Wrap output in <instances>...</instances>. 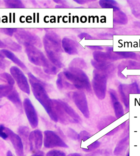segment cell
I'll use <instances>...</instances> for the list:
<instances>
[{
  "label": "cell",
  "instance_id": "obj_1",
  "mask_svg": "<svg viewBox=\"0 0 140 156\" xmlns=\"http://www.w3.org/2000/svg\"><path fill=\"white\" fill-rule=\"evenodd\" d=\"M43 43L45 51L51 62L58 68L63 67V51L60 37L52 31L47 32L44 37Z\"/></svg>",
  "mask_w": 140,
  "mask_h": 156
},
{
  "label": "cell",
  "instance_id": "obj_2",
  "mask_svg": "<svg viewBox=\"0 0 140 156\" xmlns=\"http://www.w3.org/2000/svg\"><path fill=\"white\" fill-rule=\"evenodd\" d=\"M28 75L34 96L43 106L51 119L57 122L58 121L53 111V100L50 98L44 83L31 73H28Z\"/></svg>",
  "mask_w": 140,
  "mask_h": 156
},
{
  "label": "cell",
  "instance_id": "obj_3",
  "mask_svg": "<svg viewBox=\"0 0 140 156\" xmlns=\"http://www.w3.org/2000/svg\"><path fill=\"white\" fill-rule=\"evenodd\" d=\"M25 52L29 61L36 66H42L45 73L48 75H56L59 71V68L52 64L46 57L43 53L36 47L31 44L24 45Z\"/></svg>",
  "mask_w": 140,
  "mask_h": 156
},
{
  "label": "cell",
  "instance_id": "obj_4",
  "mask_svg": "<svg viewBox=\"0 0 140 156\" xmlns=\"http://www.w3.org/2000/svg\"><path fill=\"white\" fill-rule=\"evenodd\" d=\"M63 73L67 80L70 82L76 89L91 92L89 80L81 69L69 67L67 69L64 70Z\"/></svg>",
  "mask_w": 140,
  "mask_h": 156
},
{
  "label": "cell",
  "instance_id": "obj_5",
  "mask_svg": "<svg viewBox=\"0 0 140 156\" xmlns=\"http://www.w3.org/2000/svg\"><path fill=\"white\" fill-rule=\"evenodd\" d=\"M93 74L92 84L95 94L100 100H103L105 97L106 92V75L104 72L96 69L93 71Z\"/></svg>",
  "mask_w": 140,
  "mask_h": 156
},
{
  "label": "cell",
  "instance_id": "obj_6",
  "mask_svg": "<svg viewBox=\"0 0 140 156\" xmlns=\"http://www.w3.org/2000/svg\"><path fill=\"white\" fill-rule=\"evenodd\" d=\"M14 37L18 43L24 46L28 44L39 48L42 46L41 41L38 36L23 29L17 30L14 34Z\"/></svg>",
  "mask_w": 140,
  "mask_h": 156
},
{
  "label": "cell",
  "instance_id": "obj_7",
  "mask_svg": "<svg viewBox=\"0 0 140 156\" xmlns=\"http://www.w3.org/2000/svg\"><path fill=\"white\" fill-rule=\"evenodd\" d=\"M44 146L47 148L55 147H68V145L55 133L47 130L44 132Z\"/></svg>",
  "mask_w": 140,
  "mask_h": 156
},
{
  "label": "cell",
  "instance_id": "obj_8",
  "mask_svg": "<svg viewBox=\"0 0 140 156\" xmlns=\"http://www.w3.org/2000/svg\"><path fill=\"white\" fill-rule=\"evenodd\" d=\"M10 72L21 90L28 95H30V86L27 78L22 71L17 66H13L10 69Z\"/></svg>",
  "mask_w": 140,
  "mask_h": 156
},
{
  "label": "cell",
  "instance_id": "obj_9",
  "mask_svg": "<svg viewBox=\"0 0 140 156\" xmlns=\"http://www.w3.org/2000/svg\"><path fill=\"white\" fill-rule=\"evenodd\" d=\"M71 93L72 98L77 107L85 118H89L90 112L85 93L81 91H74Z\"/></svg>",
  "mask_w": 140,
  "mask_h": 156
},
{
  "label": "cell",
  "instance_id": "obj_10",
  "mask_svg": "<svg viewBox=\"0 0 140 156\" xmlns=\"http://www.w3.org/2000/svg\"><path fill=\"white\" fill-rule=\"evenodd\" d=\"M23 106L30 125L32 129H35L38 125V118L35 107L30 99L25 98L24 100Z\"/></svg>",
  "mask_w": 140,
  "mask_h": 156
},
{
  "label": "cell",
  "instance_id": "obj_11",
  "mask_svg": "<svg viewBox=\"0 0 140 156\" xmlns=\"http://www.w3.org/2000/svg\"><path fill=\"white\" fill-rule=\"evenodd\" d=\"M4 131L8 135V137L13 145L17 156H23L24 146L21 138L9 128H5Z\"/></svg>",
  "mask_w": 140,
  "mask_h": 156
},
{
  "label": "cell",
  "instance_id": "obj_12",
  "mask_svg": "<svg viewBox=\"0 0 140 156\" xmlns=\"http://www.w3.org/2000/svg\"><path fill=\"white\" fill-rule=\"evenodd\" d=\"M43 136L41 131L35 130L30 133L28 137L30 151L36 152L41 148L43 144Z\"/></svg>",
  "mask_w": 140,
  "mask_h": 156
},
{
  "label": "cell",
  "instance_id": "obj_13",
  "mask_svg": "<svg viewBox=\"0 0 140 156\" xmlns=\"http://www.w3.org/2000/svg\"><path fill=\"white\" fill-rule=\"evenodd\" d=\"M62 47L64 51L69 55H74L78 54V44L71 39L65 37L62 41Z\"/></svg>",
  "mask_w": 140,
  "mask_h": 156
},
{
  "label": "cell",
  "instance_id": "obj_14",
  "mask_svg": "<svg viewBox=\"0 0 140 156\" xmlns=\"http://www.w3.org/2000/svg\"><path fill=\"white\" fill-rule=\"evenodd\" d=\"M59 100L66 114L70 119L71 123H79L81 119L76 112L67 103Z\"/></svg>",
  "mask_w": 140,
  "mask_h": 156
},
{
  "label": "cell",
  "instance_id": "obj_15",
  "mask_svg": "<svg viewBox=\"0 0 140 156\" xmlns=\"http://www.w3.org/2000/svg\"><path fill=\"white\" fill-rule=\"evenodd\" d=\"M0 55L5 58H7L9 59L24 71H26L28 70L25 64L19 58L17 57L14 53L9 50L6 49H2L0 50Z\"/></svg>",
  "mask_w": 140,
  "mask_h": 156
},
{
  "label": "cell",
  "instance_id": "obj_16",
  "mask_svg": "<svg viewBox=\"0 0 140 156\" xmlns=\"http://www.w3.org/2000/svg\"><path fill=\"white\" fill-rule=\"evenodd\" d=\"M56 84L59 90L63 89H74L75 88L71 83L68 82L63 73H60L58 75Z\"/></svg>",
  "mask_w": 140,
  "mask_h": 156
},
{
  "label": "cell",
  "instance_id": "obj_17",
  "mask_svg": "<svg viewBox=\"0 0 140 156\" xmlns=\"http://www.w3.org/2000/svg\"><path fill=\"white\" fill-rule=\"evenodd\" d=\"M7 98L11 101L17 108L19 110H22V103L19 96V93L15 89H13L10 94L7 97Z\"/></svg>",
  "mask_w": 140,
  "mask_h": 156
},
{
  "label": "cell",
  "instance_id": "obj_18",
  "mask_svg": "<svg viewBox=\"0 0 140 156\" xmlns=\"http://www.w3.org/2000/svg\"><path fill=\"white\" fill-rule=\"evenodd\" d=\"M94 60L100 63L107 62V60L111 59V55L108 53L100 51H95L93 54Z\"/></svg>",
  "mask_w": 140,
  "mask_h": 156
},
{
  "label": "cell",
  "instance_id": "obj_19",
  "mask_svg": "<svg viewBox=\"0 0 140 156\" xmlns=\"http://www.w3.org/2000/svg\"><path fill=\"white\" fill-rule=\"evenodd\" d=\"M4 43L8 48L13 51L20 52L22 50L21 46L12 40L10 38H6L4 40Z\"/></svg>",
  "mask_w": 140,
  "mask_h": 156
},
{
  "label": "cell",
  "instance_id": "obj_20",
  "mask_svg": "<svg viewBox=\"0 0 140 156\" xmlns=\"http://www.w3.org/2000/svg\"><path fill=\"white\" fill-rule=\"evenodd\" d=\"M4 2L7 8L16 9L25 8L21 1L19 0H6Z\"/></svg>",
  "mask_w": 140,
  "mask_h": 156
},
{
  "label": "cell",
  "instance_id": "obj_21",
  "mask_svg": "<svg viewBox=\"0 0 140 156\" xmlns=\"http://www.w3.org/2000/svg\"><path fill=\"white\" fill-rule=\"evenodd\" d=\"M14 89L13 86L9 84H0V98L8 96Z\"/></svg>",
  "mask_w": 140,
  "mask_h": 156
},
{
  "label": "cell",
  "instance_id": "obj_22",
  "mask_svg": "<svg viewBox=\"0 0 140 156\" xmlns=\"http://www.w3.org/2000/svg\"><path fill=\"white\" fill-rule=\"evenodd\" d=\"M86 63L82 59L80 58H76L73 60L70 64L69 67L76 68L80 69L86 68Z\"/></svg>",
  "mask_w": 140,
  "mask_h": 156
},
{
  "label": "cell",
  "instance_id": "obj_23",
  "mask_svg": "<svg viewBox=\"0 0 140 156\" xmlns=\"http://www.w3.org/2000/svg\"><path fill=\"white\" fill-rule=\"evenodd\" d=\"M99 4L102 8H113L114 11L118 10L115 5L116 3L114 1H109V0H102L99 2Z\"/></svg>",
  "mask_w": 140,
  "mask_h": 156
},
{
  "label": "cell",
  "instance_id": "obj_24",
  "mask_svg": "<svg viewBox=\"0 0 140 156\" xmlns=\"http://www.w3.org/2000/svg\"><path fill=\"white\" fill-rule=\"evenodd\" d=\"M114 111L117 118H119L123 115V111L121 104L119 101H115L114 103Z\"/></svg>",
  "mask_w": 140,
  "mask_h": 156
},
{
  "label": "cell",
  "instance_id": "obj_25",
  "mask_svg": "<svg viewBox=\"0 0 140 156\" xmlns=\"http://www.w3.org/2000/svg\"><path fill=\"white\" fill-rule=\"evenodd\" d=\"M0 77L5 80L7 81L8 84L9 85L13 86L15 84V80L11 75L7 73H0Z\"/></svg>",
  "mask_w": 140,
  "mask_h": 156
},
{
  "label": "cell",
  "instance_id": "obj_26",
  "mask_svg": "<svg viewBox=\"0 0 140 156\" xmlns=\"http://www.w3.org/2000/svg\"><path fill=\"white\" fill-rule=\"evenodd\" d=\"M100 145V143L98 141H95L92 144L89 145L88 146L87 148H83V151L86 152H90L93 151L99 147Z\"/></svg>",
  "mask_w": 140,
  "mask_h": 156
},
{
  "label": "cell",
  "instance_id": "obj_27",
  "mask_svg": "<svg viewBox=\"0 0 140 156\" xmlns=\"http://www.w3.org/2000/svg\"><path fill=\"white\" fill-rule=\"evenodd\" d=\"M18 133L23 137L26 138L29 136V129L26 126H21L19 128Z\"/></svg>",
  "mask_w": 140,
  "mask_h": 156
},
{
  "label": "cell",
  "instance_id": "obj_28",
  "mask_svg": "<svg viewBox=\"0 0 140 156\" xmlns=\"http://www.w3.org/2000/svg\"><path fill=\"white\" fill-rule=\"evenodd\" d=\"M91 135L89 133L87 132L85 130H83L81 132L80 134H78V140L79 141H85L91 137Z\"/></svg>",
  "mask_w": 140,
  "mask_h": 156
},
{
  "label": "cell",
  "instance_id": "obj_29",
  "mask_svg": "<svg viewBox=\"0 0 140 156\" xmlns=\"http://www.w3.org/2000/svg\"><path fill=\"white\" fill-rule=\"evenodd\" d=\"M17 31L16 28H2L0 29V31L2 33L8 35L9 36H12L14 34H15Z\"/></svg>",
  "mask_w": 140,
  "mask_h": 156
},
{
  "label": "cell",
  "instance_id": "obj_30",
  "mask_svg": "<svg viewBox=\"0 0 140 156\" xmlns=\"http://www.w3.org/2000/svg\"><path fill=\"white\" fill-rule=\"evenodd\" d=\"M46 156H66V154L63 151L54 150L48 152Z\"/></svg>",
  "mask_w": 140,
  "mask_h": 156
},
{
  "label": "cell",
  "instance_id": "obj_31",
  "mask_svg": "<svg viewBox=\"0 0 140 156\" xmlns=\"http://www.w3.org/2000/svg\"><path fill=\"white\" fill-rule=\"evenodd\" d=\"M5 58L0 55V70H5L9 64L8 61L6 60Z\"/></svg>",
  "mask_w": 140,
  "mask_h": 156
},
{
  "label": "cell",
  "instance_id": "obj_32",
  "mask_svg": "<svg viewBox=\"0 0 140 156\" xmlns=\"http://www.w3.org/2000/svg\"><path fill=\"white\" fill-rule=\"evenodd\" d=\"M68 136L70 138L73 139L74 140H78V134H77V133L76 132L71 129H69L68 131Z\"/></svg>",
  "mask_w": 140,
  "mask_h": 156
},
{
  "label": "cell",
  "instance_id": "obj_33",
  "mask_svg": "<svg viewBox=\"0 0 140 156\" xmlns=\"http://www.w3.org/2000/svg\"><path fill=\"white\" fill-rule=\"evenodd\" d=\"M5 126L3 125L0 126V137L6 140L8 137V135L4 131Z\"/></svg>",
  "mask_w": 140,
  "mask_h": 156
},
{
  "label": "cell",
  "instance_id": "obj_34",
  "mask_svg": "<svg viewBox=\"0 0 140 156\" xmlns=\"http://www.w3.org/2000/svg\"><path fill=\"white\" fill-rule=\"evenodd\" d=\"M78 36L81 40L83 39L84 38H85V40L92 39V37L90 35L87 33H83L80 34Z\"/></svg>",
  "mask_w": 140,
  "mask_h": 156
},
{
  "label": "cell",
  "instance_id": "obj_35",
  "mask_svg": "<svg viewBox=\"0 0 140 156\" xmlns=\"http://www.w3.org/2000/svg\"><path fill=\"white\" fill-rule=\"evenodd\" d=\"M87 47L90 49H93V50L97 51L103 50V48L101 47L98 46H87Z\"/></svg>",
  "mask_w": 140,
  "mask_h": 156
},
{
  "label": "cell",
  "instance_id": "obj_36",
  "mask_svg": "<svg viewBox=\"0 0 140 156\" xmlns=\"http://www.w3.org/2000/svg\"><path fill=\"white\" fill-rule=\"evenodd\" d=\"M31 156H44V153L42 151H38Z\"/></svg>",
  "mask_w": 140,
  "mask_h": 156
},
{
  "label": "cell",
  "instance_id": "obj_37",
  "mask_svg": "<svg viewBox=\"0 0 140 156\" xmlns=\"http://www.w3.org/2000/svg\"><path fill=\"white\" fill-rule=\"evenodd\" d=\"M74 2H76V3H78L79 4L82 5L85 4L88 1H85V0H76V1H74Z\"/></svg>",
  "mask_w": 140,
  "mask_h": 156
},
{
  "label": "cell",
  "instance_id": "obj_38",
  "mask_svg": "<svg viewBox=\"0 0 140 156\" xmlns=\"http://www.w3.org/2000/svg\"><path fill=\"white\" fill-rule=\"evenodd\" d=\"M7 48L6 46L4 43H3V42L0 40V48Z\"/></svg>",
  "mask_w": 140,
  "mask_h": 156
},
{
  "label": "cell",
  "instance_id": "obj_39",
  "mask_svg": "<svg viewBox=\"0 0 140 156\" xmlns=\"http://www.w3.org/2000/svg\"><path fill=\"white\" fill-rule=\"evenodd\" d=\"M67 156H81V155L80 154L75 153L70 154Z\"/></svg>",
  "mask_w": 140,
  "mask_h": 156
},
{
  "label": "cell",
  "instance_id": "obj_40",
  "mask_svg": "<svg viewBox=\"0 0 140 156\" xmlns=\"http://www.w3.org/2000/svg\"><path fill=\"white\" fill-rule=\"evenodd\" d=\"M7 156H13V155L12 152L10 151H9L7 152Z\"/></svg>",
  "mask_w": 140,
  "mask_h": 156
},
{
  "label": "cell",
  "instance_id": "obj_41",
  "mask_svg": "<svg viewBox=\"0 0 140 156\" xmlns=\"http://www.w3.org/2000/svg\"><path fill=\"white\" fill-rule=\"evenodd\" d=\"M54 2H56L57 3H61V4H62V3H63V2H64V1H54Z\"/></svg>",
  "mask_w": 140,
  "mask_h": 156
},
{
  "label": "cell",
  "instance_id": "obj_42",
  "mask_svg": "<svg viewBox=\"0 0 140 156\" xmlns=\"http://www.w3.org/2000/svg\"><path fill=\"white\" fill-rule=\"evenodd\" d=\"M0 80L2 81H4V82L6 81L5 80H3L1 79V78H0Z\"/></svg>",
  "mask_w": 140,
  "mask_h": 156
},
{
  "label": "cell",
  "instance_id": "obj_43",
  "mask_svg": "<svg viewBox=\"0 0 140 156\" xmlns=\"http://www.w3.org/2000/svg\"><path fill=\"white\" fill-rule=\"evenodd\" d=\"M3 106H2V105H0V108H1V107H2Z\"/></svg>",
  "mask_w": 140,
  "mask_h": 156
},
{
  "label": "cell",
  "instance_id": "obj_44",
  "mask_svg": "<svg viewBox=\"0 0 140 156\" xmlns=\"http://www.w3.org/2000/svg\"><path fill=\"white\" fill-rule=\"evenodd\" d=\"M1 101H2V100H1V99L0 98V102H1Z\"/></svg>",
  "mask_w": 140,
  "mask_h": 156
}]
</instances>
